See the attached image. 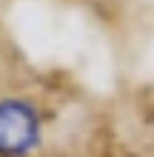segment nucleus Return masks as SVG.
I'll return each mask as SVG.
<instances>
[{"mask_svg":"<svg viewBox=\"0 0 154 157\" xmlns=\"http://www.w3.org/2000/svg\"><path fill=\"white\" fill-rule=\"evenodd\" d=\"M40 143V117L29 100H0V157H26Z\"/></svg>","mask_w":154,"mask_h":157,"instance_id":"f257e3e1","label":"nucleus"}]
</instances>
